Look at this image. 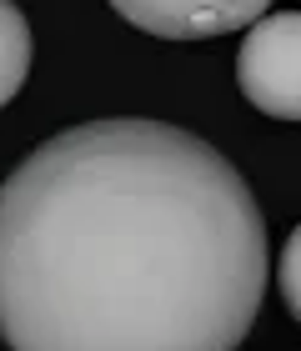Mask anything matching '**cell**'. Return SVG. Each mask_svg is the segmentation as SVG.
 I'll return each mask as SVG.
<instances>
[{"mask_svg":"<svg viewBox=\"0 0 301 351\" xmlns=\"http://www.w3.org/2000/svg\"><path fill=\"white\" fill-rule=\"evenodd\" d=\"M266 266L241 171L166 121L71 125L0 186L10 351H236Z\"/></svg>","mask_w":301,"mask_h":351,"instance_id":"1","label":"cell"},{"mask_svg":"<svg viewBox=\"0 0 301 351\" xmlns=\"http://www.w3.org/2000/svg\"><path fill=\"white\" fill-rule=\"evenodd\" d=\"M236 86L256 110L301 121V10L261 15L236 51Z\"/></svg>","mask_w":301,"mask_h":351,"instance_id":"2","label":"cell"},{"mask_svg":"<svg viewBox=\"0 0 301 351\" xmlns=\"http://www.w3.org/2000/svg\"><path fill=\"white\" fill-rule=\"evenodd\" d=\"M272 0H110L121 21L161 40H211L261 21Z\"/></svg>","mask_w":301,"mask_h":351,"instance_id":"3","label":"cell"},{"mask_svg":"<svg viewBox=\"0 0 301 351\" xmlns=\"http://www.w3.org/2000/svg\"><path fill=\"white\" fill-rule=\"evenodd\" d=\"M30 75V25L15 0H0V106L21 95Z\"/></svg>","mask_w":301,"mask_h":351,"instance_id":"4","label":"cell"},{"mask_svg":"<svg viewBox=\"0 0 301 351\" xmlns=\"http://www.w3.org/2000/svg\"><path fill=\"white\" fill-rule=\"evenodd\" d=\"M276 286H281V301H287V311L301 322V226L287 236V246H281V261H276Z\"/></svg>","mask_w":301,"mask_h":351,"instance_id":"5","label":"cell"}]
</instances>
